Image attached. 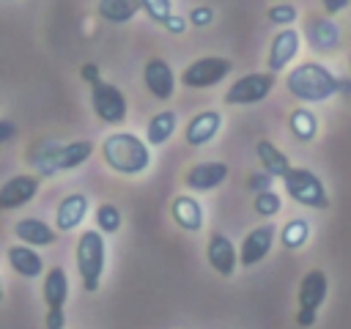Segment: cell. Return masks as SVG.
<instances>
[{
	"label": "cell",
	"mask_w": 351,
	"mask_h": 329,
	"mask_svg": "<svg viewBox=\"0 0 351 329\" xmlns=\"http://www.w3.org/2000/svg\"><path fill=\"white\" fill-rule=\"evenodd\" d=\"M304 33H307V41L315 52H335L340 47V38H343L340 27L332 16H313L307 22Z\"/></svg>",
	"instance_id": "cell-16"
},
{
	"label": "cell",
	"mask_w": 351,
	"mask_h": 329,
	"mask_svg": "<svg viewBox=\"0 0 351 329\" xmlns=\"http://www.w3.org/2000/svg\"><path fill=\"white\" fill-rule=\"evenodd\" d=\"M96 225L104 236H112L121 230V208L115 203H101L96 208Z\"/></svg>",
	"instance_id": "cell-29"
},
{
	"label": "cell",
	"mask_w": 351,
	"mask_h": 329,
	"mask_svg": "<svg viewBox=\"0 0 351 329\" xmlns=\"http://www.w3.org/2000/svg\"><path fill=\"white\" fill-rule=\"evenodd\" d=\"M14 236L27 247H52L58 241V233L52 225H47L38 217H22L14 225Z\"/></svg>",
	"instance_id": "cell-19"
},
{
	"label": "cell",
	"mask_w": 351,
	"mask_h": 329,
	"mask_svg": "<svg viewBox=\"0 0 351 329\" xmlns=\"http://www.w3.org/2000/svg\"><path fill=\"white\" fill-rule=\"evenodd\" d=\"M80 77H82L88 85H96V82H101V71H99V66H96V63H90V60L80 66Z\"/></svg>",
	"instance_id": "cell-36"
},
{
	"label": "cell",
	"mask_w": 351,
	"mask_h": 329,
	"mask_svg": "<svg viewBox=\"0 0 351 329\" xmlns=\"http://www.w3.org/2000/svg\"><path fill=\"white\" fill-rule=\"evenodd\" d=\"M329 293V280L321 269H310L302 282H299V310L304 313H318V307L324 304Z\"/></svg>",
	"instance_id": "cell-17"
},
{
	"label": "cell",
	"mask_w": 351,
	"mask_h": 329,
	"mask_svg": "<svg viewBox=\"0 0 351 329\" xmlns=\"http://www.w3.org/2000/svg\"><path fill=\"white\" fill-rule=\"evenodd\" d=\"M5 260L25 280H36V277L44 274V258L33 247H27V244H11L5 249Z\"/></svg>",
	"instance_id": "cell-20"
},
{
	"label": "cell",
	"mask_w": 351,
	"mask_h": 329,
	"mask_svg": "<svg viewBox=\"0 0 351 329\" xmlns=\"http://www.w3.org/2000/svg\"><path fill=\"white\" fill-rule=\"evenodd\" d=\"M252 208H255V214H258V217L269 219V217L280 214V208H282V197H280L274 189L261 192V195H255V197H252Z\"/></svg>",
	"instance_id": "cell-31"
},
{
	"label": "cell",
	"mask_w": 351,
	"mask_h": 329,
	"mask_svg": "<svg viewBox=\"0 0 351 329\" xmlns=\"http://www.w3.org/2000/svg\"><path fill=\"white\" fill-rule=\"evenodd\" d=\"M96 11L110 25H126L143 11V3L140 0H99Z\"/></svg>",
	"instance_id": "cell-23"
},
{
	"label": "cell",
	"mask_w": 351,
	"mask_h": 329,
	"mask_svg": "<svg viewBox=\"0 0 351 329\" xmlns=\"http://www.w3.org/2000/svg\"><path fill=\"white\" fill-rule=\"evenodd\" d=\"M296 16H299V11H296L293 3H271L269 11H266V19H269L271 25H277L280 30H282V27H293Z\"/></svg>",
	"instance_id": "cell-30"
},
{
	"label": "cell",
	"mask_w": 351,
	"mask_h": 329,
	"mask_svg": "<svg viewBox=\"0 0 351 329\" xmlns=\"http://www.w3.org/2000/svg\"><path fill=\"white\" fill-rule=\"evenodd\" d=\"M74 258H77V271L82 280V288L88 293H96L101 285V274H104V263H107V241L104 233L96 228H88L80 233L77 247H74Z\"/></svg>",
	"instance_id": "cell-3"
},
{
	"label": "cell",
	"mask_w": 351,
	"mask_h": 329,
	"mask_svg": "<svg viewBox=\"0 0 351 329\" xmlns=\"http://www.w3.org/2000/svg\"><path fill=\"white\" fill-rule=\"evenodd\" d=\"M228 164L225 162H197L184 173V184L189 192H211L228 181Z\"/></svg>",
	"instance_id": "cell-11"
},
{
	"label": "cell",
	"mask_w": 351,
	"mask_h": 329,
	"mask_svg": "<svg viewBox=\"0 0 351 329\" xmlns=\"http://www.w3.org/2000/svg\"><path fill=\"white\" fill-rule=\"evenodd\" d=\"M88 208H90V197L82 195V192H71L66 195L60 203H58V211H55V228L69 233L74 228L82 225V219L88 217Z\"/></svg>",
	"instance_id": "cell-15"
},
{
	"label": "cell",
	"mask_w": 351,
	"mask_h": 329,
	"mask_svg": "<svg viewBox=\"0 0 351 329\" xmlns=\"http://www.w3.org/2000/svg\"><path fill=\"white\" fill-rule=\"evenodd\" d=\"M274 82H277V77H274L271 71H252V74H244V77H239V80L225 90L222 101H225V104H239V107H244V104H258V101H263V99L274 90Z\"/></svg>",
	"instance_id": "cell-6"
},
{
	"label": "cell",
	"mask_w": 351,
	"mask_h": 329,
	"mask_svg": "<svg viewBox=\"0 0 351 329\" xmlns=\"http://www.w3.org/2000/svg\"><path fill=\"white\" fill-rule=\"evenodd\" d=\"M66 299H69V274H66V269L52 266L44 274V302H47V310H63Z\"/></svg>",
	"instance_id": "cell-22"
},
{
	"label": "cell",
	"mask_w": 351,
	"mask_h": 329,
	"mask_svg": "<svg viewBox=\"0 0 351 329\" xmlns=\"http://www.w3.org/2000/svg\"><path fill=\"white\" fill-rule=\"evenodd\" d=\"M285 88L293 99L304 104H318L340 93V77H335L318 60H304L285 74Z\"/></svg>",
	"instance_id": "cell-1"
},
{
	"label": "cell",
	"mask_w": 351,
	"mask_h": 329,
	"mask_svg": "<svg viewBox=\"0 0 351 329\" xmlns=\"http://www.w3.org/2000/svg\"><path fill=\"white\" fill-rule=\"evenodd\" d=\"M222 129V112L219 110H203L197 112L189 123H186V132H184V140L195 148L200 145H208Z\"/></svg>",
	"instance_id": "cell-14"
},
{
	"label": "cell",
	"mask_w": 351,
	"mask_h": 329,
	"mask_svg": "<svg viewBox=\"0 0 351 329\" xmlns=\"http://www.w3.org/2000/svg\"><path fill=\"white\" fill-rule=\"evenodd\" d=\"M186 25H189V19H184V16H178V14H173V16L167 19V25H165V30H167V33H176V36H181V33L186 30Z\"/></svg>",
	"instance_id": "cell-37"
},
{
	"label": "cell",
	"mask_w": 351,
	"mask_h": 329,
	"mask_svg": "<svg viewBox=\"0 0 351 329\" xmlns=\"http://www.w3.org/2000/svg\"><path fill=\"white\" fill-rule=\"evenodd\" d=\"M288 129L299 143H313L318 137V115L307 107H296L288 115Z\"/></svg>",
	"instance_id": "cell-25"
},
{
	"label": "cell",
	"mask_w": 351,
	"mask_h": 329,
	"mask_svg": "<svg viewBox=\"0 0 351 329\" xmlns=\"http://www.w3.org/2000/svg\"><path fill=\"white\" fill-rule=\"evenodd\" d=\"M14 134H16V126H14L11 121H5V118H3V121H0V143L11 140Z\"/></svg>",
	"instance_id": "cell-39"
},
{
	"label": "cell",
	"mask_w": 351,
	"mask_h": 329,
	"mask_svg": "<svg viewBox=\"0 0 351 329\" xmlns=\"http://www.w3.org/2000/svg\"><path fill=\"white\" fill-rule=\"evenodd\" d=\"M176 126H178V115H176L173 110L156 112V115L148 121V126H145V143H148L151 148L165 145V143L176 134Z\"/></svg>",
	"instance_id": "cell-24"
},
{
	"label": "cell",
	"mask_w": 351,
	"mask_h": 329,
	"mask_svg": "<svg viewBox=\"0 0 351 329\" xmlns=\"http://www.w3.org/2000/svg\"><path fill=\"white\" fill-rule=\"evenodd\" d=\"M274 236H277L274 222H263V225L252 228V230L244 236V241H241L239 263H241V266H255V263H261V260L271 252V247H274Z\"/></svg>",
	"instance_id": "cell-9"
},
{
	"label": "cell",
	"mask_w": 351,
	"mask_h": 329,
	"mask_svg": "<svg viewBox=\"0 0 351 329\" xmlns=\"http://www.w3.org/2000/svg\"><path fill=\"white\" fill-rule=\"evenodd\" d=\"M310 239V222L307 219H291L280 230V244L285 249H302Z\"/></svg>",
	"instance_id": "cell-28"
},
{
	"label": "cell",
	"mask_w": 351,
	"mask_h": 329,
	"mask_svg": "<svg viewBox=\"0 0 351 329\" xmlns=\"http://www.w3.org/2000/svg\"><path fill=\"white\" fill-rule=\"evenodd\" d=\"M170 214L176 219V225L186 233H197L203 225H206V214H203V206L197 197L192 195H176L173 203H170Z\"/></svg>",
	"instance_id": "cell-18"
},
{
	"label": "cell",
	"mask_w": 351,
	"mask_h": 329,
	"mask_svg": "<svg viewBox=\"0 0 351 329\" xmlns=\"http://www.w3.org/2000/svg\"><path fill=\"white\" fill-rule=\"evenodd\" d=\"M340 93H343V96H351V80L340 77Z\"/></svg>",
	"instance_id": "cell-40"
},
{
	"label": "cell",
	"mask_w": 351,
	"mask_h": 329,
	"mask_svg": "<svg viewBox=\"0 0 351 329\" xmlns=\"http://www.w3.org/2000/svg\"><path fill=\"white\" fill-rule=\"evenodd\" d=\"M38 192V178L36 175H11L3 181L0 186V208L3 211H14V208H22L27 206Z\"/></svg>",
	"instance_id": "cell-12"
},
{
	"label": "cell",
	"mask_w": 351,
	"mask_h": 329,
	"mask_svg": "<svg viewBox=\"0 0 351 329\" xmlns=\"http://www.w3.org/2000/svg\"><path fill=\"white\" fill-rule=\"evenodd\" d=\"M143 82L159 101H167L176 93V74L165 58H148V63L143 66Z\"/></svg>",
	"instance_id": "cell-10"
},
{
	"label": "cell",
	"mask_w": 351,
	"mask_h": 329,
	"mask_svg": "<svg viewBox=\"0 0 351 329\" xmlns=\"http://www.w3.org/2000/svg\"><path fill=\"white\" fill-rule=\"evenodd\" d=\"M206 258L219 277H233V271L239 266V252L225 233H211L208 247H206Z\"/></svg>",
	"instance_id": "cell-13"
},
{
	"label": "cell",
	"mask_w": 351,
	"mask_h": 329,
	"mask_svg": "<svg viewBox=\"0 0 351 329\" xmlns=\"http://www.w3.org/2000/svg\"><path fill=\"white\" fill-rule=\"evenodd\" d=\"M93 154V143L90 140H74V143H66L58 154V170H74L80 164H85Z\"/></svg>",
	"instance_id": "cell-27"
},
{
	"label": "cell",
	"mask_w": 351,
	"mask_h": 329,
	"mask_svg": "<svg viewBox=\"0 0 351 329\" xmlns=\"http://www.w3.org/2000/svg\"><path fill=\"white\" fill-rule=\"evenodd\" d=\"M282 184H285V192L288 197H293L299 206H307V208H329V195H326V186L324 181L307 170V167H291L285 175H282Z\"/></svg>",
	"instance_id": "cell-4"
},
{
	"label": "cell",
	"mask_w": 351,
	"mask_h": 329,
	"mask_svg": "<svg viewBox=\"0 0 351 329\" xmlns=\"http://www.w3.org/2000/svg\"><path fill=\"white\" fill-rule=\"evenodd\" d=\"M143 3V11L145 16L154 22V25H167V19L173 16V0H140Z\"/></svg>",
	"instance_id": "cell-32"
},
{
	"label": "cell",
	"mask_w": 351,
	"mask_h": 329,
	"mask_svg": "<svg viewBox=\"0 0 351 329\" xmlns=\"http://www.w3.org/2000/svg\"><path fill=\"white\" fill-rule=\"evenodd\" d=\"M104 164L121 175H143L151 167V145L132 132H112L101 143Z\"/></svg>",
	"instance_id": "cell-2"
},
{
	"label": "cell",
	"mask_w": 351,
	"mask_h": 329,
	"mask_svg": "<svg viewBox=\"0 0 351 329\" xmlns=\"http://www.w3.org/2000/svg\"><path fill=\"white\" fill-rule=\"evenodd\" d=\"M255 154H258V159H261L263 170H266V173H271L274 178H277V175L282 178V175H285V173L293 167V164L288 162V156H285V154H282V151H280V148H277L271 140H258Z\"/></svg>",
	"instance_id": "cell-26"
},
{
	"label": "cell",
	"mask_w": 351,
	"mask_h": 329,
	"mask_svg": "<svg viewBox=\"0 0 351 329\" xmlns=\"http://www.w3.org/2000/svg\"><path fill=\"white\" fill-rule=\"evenodd\" d=\"M214 22V8L211 5H195L189 14V25L195 27H208Z\"/></svg>",
	"instance_id": "cell-34"
},
{
	"label": "cell",
	"mask_w": 351,
	"mask_h": 329,
	"mask_svg": "<svg viewBox=\"0 0 351 329\" xmlns=\"http://www.w3.org/2000/svg\"><path fill=\"white\" fill-rule=\"evenodd\" d=\"M299 47H302V33L296 27H282L271 44H269V58H266V71L277 74V71H285V66H291L299 55Z\"/></svg>",
	"instance_id": "cell-8"
},
{
	"label": "cell",
	"mask_w": 351,
	"mask_h": 329,
	"mask_svg": "<svg viewBox=\"0 0 351 329\" xmlns=\"http://www.w3.org/2000/svg\"><path fill=\"white\" fill-rule=\"evenodd\" d=\"M233 63L228 58H219V55H206V58H197L192 60L184 71H181V85L184 88H192V90H206V88H214L219 85L228 74H230Z\"/></svg>",
	"instance_id": "cell-5"
},
{
	"label": "cell",
	"mask_w": 351,
	"mask_h": 329,
	"mask_svg": "<svg viewBox=\"0 0 351 329\" xmlns=\"http://www.w3.org/2000/svg\"><path fill=\"white\" fill-rule=\"evenodd\" d=\"M44 329H66V313L63 310H47Z\"/></svg>",
	"instance_id": "cell-35"
},
{
	"label": "cell",
	"mask_w": 351,
	"mask_h": 329,
	"mask_svg": "<svg viewBox=\"0 0 351 329\" xmlns=\"http://www.w3.org/2000/svg\"><path fill=\"white\" fill-rule=\"evenodd\" d=\"M60 148H63V145H60L58 140H38V143L30 145L27 162L36 167L38 175L52 178L55 173H60V170H58V154H60Z\"/></svg>",
	"instance_id": "cell-21"
},
{
	"label": "cell",
	"mask_w": 351,
	"mask_h": 329,
	"mask_svg": "<svg viewBox=\"0 0 351 329\" xmlns=\"http://www.w3.org/2000/svg\"><path fill=\"white\" fill-rule=\"evenodd\" d=\"M271 184H274V175H271V173H266V170H258V173H252V175L247 178V189H250L252 195L269 192V189H271Z\"/></svg>",
	"instance_id": "cell-33"
},
{
	"label": "cell",
	"mask_w": 351,
	"mask_h": 329,
	"mask_svg": "<svg viewBox=\"0 0 351 329\" xmlns=\"http://www.w3.org/2000/svg\"><path fill=\"white\" fill-rule=\"evenodd\" d=\"M90 107L96 112L99 121L110 123V126H118L126 121V96L121 93V88H115L112 82H96L90 85Z\"/></svg>",
	"instance_id": "cell-7"
},
{
	"label": "cell",
	"mask_w": 351,
	"mask_h": 329,
	"mask_svg": "<svg viewBox=\"0 0 351 329\" xmlns=\"http://www.w3.org/2000/svg\"><path fill=\"white\" fill-rule=\"evenodd\" d=\"M321 3H324L326 16H335V14H340V11H346L351 5V0H321Z\"/></svg>",
	"instance_id": "cell-38"
}]
</instances>
